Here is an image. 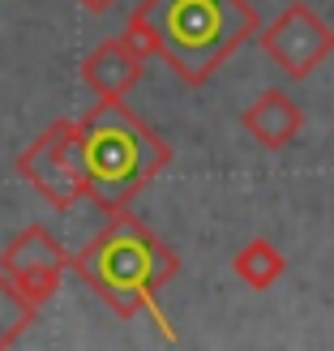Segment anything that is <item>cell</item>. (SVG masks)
Returning a JSON list of instances; mask_svg holds the SVG:
<instances>
[{"instance_id":"6","label":"cell","mask_w":334,"mask_h":351,"mask_svg":"<svg viewBox=\"0 0 334 351\" xmlns=\"http://www.w3.org/2000/svg\"><path fill=\"white\" fill-rule=\"evenodd\" d=\"M0 270L13 278V287L26 295L34 308H43L51 295L60 291L64 274H69V253L64 244L47 232L43 223L22 227L0 253Z\"/></svg>"},{"instance_id":"8","label":"cell","mask_w":334,"mask_h":351,"mask_svg":"<svg viewBox=\"0 0 334 351\" xmlns=\"http://www.w3.org/2000/svg\"><path fill=\"white\" fill-rule=\"evenodd\" d=\"M305 129V112L300 103L283 90H261L249 108H244V133L253 137L261 150H283L291 146Z\"/></svg>"},{"instance_id":"3","label":"cell","mask_w":334,"mask_h":351,"mask_svg":"<svg viewBox=\"0 0 334 351\" xmlns=\"http://www.w3.org/2000/svg\"><path fill=\"white\" fill-rule=\"evenodd\" d=\"M112 223L103 227L95 240H86L82 253H69V270H73L86 287H91L116 317H137V313H154L159 330L176 343V330L167 326L159 308V291L180 274V257L150 232L142 219L129 210L108 215Z\"/></svg>"},{"instance_id":"1","label":"cell","mask_w":334,"mask_h":351,"mask_svg":"<svg viewBox=\"0 0 334 351\" xmlns=\"http://www.w3.org/2000/svg\"><path fill=\"white\" fill-rule=\"evenodd\" d=\"M257 30L249 0H142L125 39L142 56H159L184 86H206Z\"/></svg>"},{"instance_id":"5","label":"cell","mask_w":334,"mask_h":351,"mask_svg":"<svg viewBox=\"0 0 334 351\" xmlns=\"http://www.w3.org/2000/svg\"><path fill=\"white\" fill-rule=\"evenodd\" d=\"M257 47L291 82H305L318 73V64H326V56L334 51V26L322 22V13L309 0H291L270 26L257 30Z\"/></svg>"},{"instance_id":"10","label":"cell","mask_w":334,"mask_h":351,"mask_svg":"<svg viewBox=\"0 0 334 351\" xmlns=\"http://www.w3.org/2000/svg\"><path fill=\"white\" fill-rule=\"evenodd\" d=\"M34 317H39V308H34L26 295L13 287V278L0 270V351L13 347L17 339H22Z\"/></svg>"},{"instance_id":"4","label":"cell","mask_w":334,"mask_h":351,"mask_svg":"<svg viewBox=\"0 0 334 351\" xmlns=\"http://www.w3.org/2000/svg\"><path fill=\"white\" fill-rule=\"evenodd\" d=\"M13 171L22 176L51 210H73L77 202H86V180H82L77 150H73V120L47 125L13 159Z\"/></svg>"},{"instance_id":"11","label":"cell","mask_w":334,"mask_h":351,"mask_svg":"<svg viewBox=\"0 0 334 351\" xmlns=\"http://www.w3.org/2000/svg\"><path fill=\"white\" fill-rule=\"evenodd\" d=\"M77 5H82L86 13H108V9L116 5V0H77Z\"/></svg>"},{"instance_id":"2","label":"cell","mask_w":334,"mask_h":351,"mask_svg":"<svg viewBox=\"0 0 334 351\" xmlns=\"http://www.w3.org/2000/svg\"><path fill=\"white\" fill-rule=\"evenodd\" d=\"M73 150L86 202L103 215L129 210L137 193L171 167V142L125 108V99H95V108L73 120Z\"/></svg>"},{"instance_id":"7","label":"cell","mask_w":334,"mask_h":351,"mask_svg":"<svg viewBox=\"0 0 334 351\" xmlns=\"http://www.w3.org/2000/svg\"><path fill=\"white\" fill-rule=\"evenodd\" d=\"M146 73V56L137 51L125 34L103 39L91 56L82 60V82L95 99H125Z\"/></svg>"},{"instance_id":"9","label":"cell","mask_w":334,"mask_h":351,"mask_svg":"<svg viewBox=\"0 0 334 351\" xmlns=\"http://www.w3.org/2000/svg\"><path fill=\"white\" fill-rule=\"evenodd\" d=\"M232 270H236V278L244 287H253V291H270L278 278L287 274V257L278 253V244H270V240H249L244 249L232 257Z\"/></svg>"}]
</instances>
